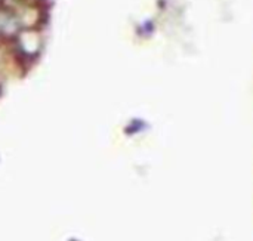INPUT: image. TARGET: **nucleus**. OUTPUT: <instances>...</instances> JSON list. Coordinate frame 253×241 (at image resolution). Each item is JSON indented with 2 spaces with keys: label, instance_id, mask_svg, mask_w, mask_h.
I'll return each mask as SVG.
<instances>
[]
</instances>
